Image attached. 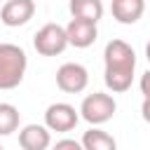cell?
Returning <instances> with one entry per match:
<instances>
[{
	"instance_id": "9a60e30c",
	"label": "cell",
	"mask_w": 150,
	"mask_h": 150,
	"mask_svg": "<svg viewBox=\"0 0 150 150\" xmlns=\"http://www.w3.org/2000/svg\"><path fill=\"white\" fill-rule=\"evenodd\" d=\"M138 87H141V94H143V98H150V68L141 75V82H138Z\"/></svg>"
},
{
	"instance_id": "30bf717a",
	"label": "cell",
	"mask_w": 150,
	"mask_h": 150,
	"mask_svg": "<svg viewBox=\"0 0 150 150\" xmlns=\"http://www.w3.org/2000/svg\"><path fill=\"white\" fill-rule=\"evenodd\" d=\"M110 12H112V19L117 23L131 26V23H136L143 16L145 0H112L110 2Z\"/></svg>"
},
{
	"instance_id": "7c38bea8",
	"label": "cell",
	"mask_w": 150,
	"mask_h": 150,
	"mask_svg": "<svg viewBox=\"0 0 150 150\" xmlns=\"http://www.w3.org/2000/svg\"><path fill=\"white\" fill-rule=\"evenodd\" d=\"M68 9L73 14V19H87L98 23L103 16V2L101 0H70Z\"/></svg>"
},
{
	"instance_id": "2e32d148",
	"label": "cell",
	"mask_w": 150,
	"mask_h": 150,
	"mask_svg": "<svg viewBox=\"0 0 150 150\" xmlns=\"http://www.w3.org/2000/svg\"><path fill=\"white\" fill-rule=\"evenodd\" d=\"M141 115H143V120L150 124V98H143V105H141Z\"/></svg>"
},
{
	"instance_id": "6da1fadb",
	"label": "cell",
	"mask_w": 150,
	"mask_h": 150,
	"mask_svg": "<svg viewBox=\"0 0 150 150\" xmlns=\"http://www.w3.org/2000/svg\"><path fill=\"white\" fill-rule=\"evenodd\" d=\"M103 82L112 94H124L134 82L136 70V52L124 40H110L103 49Z\"/></svg>"
},
{
	"instance_id": "8fae6325",
	"label": "cell",
	"mask_w": 150,
	"mask_h": 150,
	"mask_svg": "<svg viewBox=\"0 0 150 150\" xmlns=\"http://www.w3.org/2000/svg\"><path fill=\"white\" fill-rule=\"evenodd\" d=\"M80 143H82L84 150H117V141H115L108 131H103V129H98V127L87 129V131L82 134Z\"/></svg>"
},
{
	"instance_id": "5bb4252c",
	"label": "cell",
	"mask_w": 150,
	"mask_h": 150,
	"mask_svg": "<svg viewBox=\"0 0 150 150\" xmlns=\"http://www.w3.org/2000/svg\"><path fill=\"white\" fill-rule=\"evenodd\" d=\"M52 150H84V148H82V143L75 141V138H61V141H56V143L52 145Z\"/></svg>"
},
{
	"instance_id": "5b68a950",
	"label": "cell",
	"mask_w": 150,
	"mask_h": 150,
	"mask_svg": "<svg viewBox=\"0 0 150 150\" xmlns=\"http://www.w3.org/2000/svg\"><path fill=\"white\" fill-rule=\"evenodd\" d=\"M77 112H80V110H75L70 103H63V101L52 103V105L45 110V127H47L49 131H56V134L73 131V129L77 127V120H80Z\"/></svg>"
},
{
	"instance_id": "e0dca14e",
	"label": "cell",
	"mask_w": 150,
	"mask_h": 150,
	"mask_svg": "<svg viewBox=\"0 0 150 150\" xmlns=\"http://www.w3.org/2000/svg\"><path fill=\"white\" fill-rule=\"evenodd\" d=\"M145 59L150 61V40H148V45H145Z\"/></svg>"
},
{
	"instance_id": "52a82bcc",
	"label": "cell",
	"mask_w": 150,
	"mask_h": 150,
	"mask_svg": "<svg viewBox=\"0 0 150 150\" xmlns=\"http://www.w3.org/2000/svg\"><path fill=\"white\" fill-rule=\"evenodd\" d=\"M35 14V2L33 0H7L0 7V21L9 28L26 26Z\"/></svg>"
},
{
	"instance_id": "d6986e66",
	"label": "cell",
	"mask_w": 150,
	"mask_h": 150,
	"mask_svg": "<svg viewBox=\"0 0 150 150\" xmlns=\"http://www.w3.org/2000/svg\"><path fill=\"white\" fill-rule=\"evenodd\" d=\"M0 2H2V0H0Z\"/></svg>"
},
{
	"instance_id": "ac0fdd59",
	"label": "cell",
	"mask_w": 150,
	"mask_h": 150,
	"mask_svg": "<svg viewBox=\"0 0 150 150\" xmlns=\"http://www.w3.org/2000/svg\"><path fill=\"white\" fill-rule=\"evenodd\" d=\"M0 150H5V148H2V145H0Z\"/></svg>"
},
{
	"instance_id": "8992f818",
	"label": "cell",
	"mask_w": 150,
	"mask_h": 150,
	"mask_svg": "<svg viewBox=\"0 0 150 150\" xmlns=\"http://www.w3.org/2000/svg\"><path fill=\"white\" fill-rule=\"evenodd\" d=\"M89 84V70L82 63L68 61L56 70V87L66 94H80Z\"/></svg>"
},
{
	"instance_id": "9c48e42d",
	"label": "cell",
	"mask_w": 150,
	"mask_h": 150,
	"mask_svg": "<svg viewBox=\"0 0 150 150\" xmlns=\"http://www.w3.org/2000/svg\"><path fill=\"white\" fill-rule=\"evenodd\" d=\"M19 145L23 150H47L52 145V131L45 124H26L19 131Z\"/></svg>"
},
{
	"instance_id": "4fadbf2b",
	"label": "cell",
	"mask_w": 150,
	"mask_h": 150,
	"mask_svg": "<svg viewBox=\"0 0 150 150\" xmlns=\"http://www.w3.org/2000/svg\"><path fill=\"white\" fill-rule=\"evenodd\" d=\"M21 115L14 103H0V136H9L19 129Z\"/></svg>"
},
{
	"instance_id": "ba28073f",
	"label": "cell",
	"mask_w": 150,
	"mask_h": 150,
	"mask_svg": "<svg viewBox=\"0 0 150 150\" xmlns=\"http://www.w3.org/2000/svg\"><path fill=\"white\" fill-rule=\"evenodd\" d=\"M66 35H68V45L77 47V49H87L96 42L98 38V28L94 21L87 19H70L66 26Z\"/></svg>"
},
{
	"instance_id": "3957f363",
	"label": "cell",
	"mask_w": 150,
	"mask_h": 150,
	"mask_svg": "<svg viewBox=\"0 0 150 150\" xmlns=\"http://www.w3.org/2000/svg\"><path fill=\"white\" fill-rule=\"evenodd\" d=\"M117 110V101L110 96V94H103V91H94V94H87L80 103V117L87 120L91 127H98V124H105L112 120Z\"/></svg>"
},
{
	"instance_id": "7a4b0ae2",
	"label": "cell",
	"mask_w": 150,
	"mask_h": 150,
	"mask_svg": "<svg viewBox=\"0 0 150 150\" xmlns=\"http://www.w3.org/2000/svg\"><path fill=\"white\" fill-rule=\"evenodd\" d=\"M28 68L26 52L14 42H0V89L9 91L23 82Z\"/></svg>"
},
{
	"instance_id": "277c9868",
	"label": "cell",
	"mask_w": 150,
	"mask_h": 150,
	"mask_svg": "<svg viewBox=\"0 0 150 150\" xmlns=\"http://www.w3.org/2000/svg\"><path fill=\"white\" fill-rule=\"evenodd\" d=\"M33 47H35V52L42 54V56H59V54H63L66 47H68L66 26L45 23V26L33 35Z\"/></svg>"
}]
</instances>
